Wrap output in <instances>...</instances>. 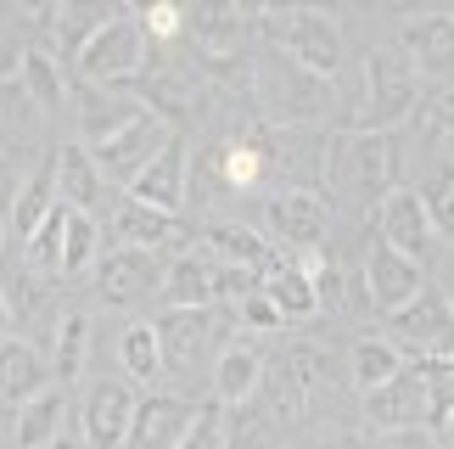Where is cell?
Here are the masks:
<instances>
[{
  "mask_svg": "<svg viewBox=\"0 0 454 449\" xmlns=\"http://www.w3.org/2000/svg\"><path fill=\"white\" fill-rule=\"evenodd\" d=\"M135 405H141V393L129 382H118V376H101V382L84 388V405H79L84 449H124L129 427H135Z\"/></svg>",
  "mask_w": 454,
  "mask_h": 449,
  "instance_id": "9c48e42d",
  "label": "cell"
},
{
  "mask_svg": "<svg viewBox=\"0 0 454 449\" xmlns=\"http://www.w3.org/2000/svg\"><path fill=\"white\" fill-rule=\"evenodd\" d=\"M258 292H270V303L281 309L286 320H309V315H320V281H314V253L309 258H298V264H275L270 275H264V287Z\"/></svg>",
  "mask_w": 454,
  "mask_h": 449,
  "instance_id": "7402d4cb",
  "label": "cell"
},
{
  "mask_svg": "<svg viewBox=\"0 0 454 449\" xmlns=\"http://www.w3.org/2000/svg\"><path fill=\"white\" fill-rule=\"evenodd\" d=\"M45 449H84V438H74V433H62L57 444H45Z\"/></svg>",
  "mask_w": 454,
  "mask_h": 449,
  "instance_id": "f6af8a7d",
  "label": "cell"
},
{
  "mask_svg": "<svg viewBox=\"0 0 454 449\" xmlns=\"http://www.w3.org/2000/svg\"><path fill=\"white\" fill-rule=\"evenodd\" d=\"M376 449H432L421 433H381V444Z\"/></svg>",
  "mask_w": 454,
  "mask_h": 449,
  "instance_id": "b9f144b4",
  "label": "cell"
},
{
  "mask_svg": "<svg viewBox=\"0 0 454 449\" xmlns=\"http://www.w3.org/2000/svg\"><path fill=\"white\" fill-rule=\"evenodd\" d=\"M376 241H387V248H398L404 258L427 264L438 231H432V214H427L421 192H410V185H393V192L376 202Z\"/></svg>",
  "mask_w": 454,
  "mask_h": 449,
  "instance_id": "4fadbf2b",
  "label": "cell"
},
{
  "mask_svg": "<svg viewBox=\"0 0 454 449\" xmlns=\"http://www.w3.org/2000/svg\"><path fill=\"white\" fill-rule=\"evenodd\" d=\"M84 343H90V315H79V309H67L57 320V332H51V366H57V382L84 371Z\"/></svg>",
  "mask_w": 454,
  "mask_h": 449,
  "instance_id": "d6a6232c",
  "label": "cell"
},
{
  "mask_svg": "<svg viewBox=\"0 0 454 449\" xmlns=\"http://www.w3.org/2000/svg\"><path fill=\"white\" fill-rule=\"evenodd\" d=\"M443 298H449V309H454V264H449V281H443Z\"/></svg>",
  "mask_w": 454,
  "mask_h": 449,
  "instance_id": "bcb514c9",
  "label": "cell"
},
{
  "mask_svg": "<svg viewBox=\"0 0 454 449\" xmlns=\"http://www.w3.org/2000/svg\"><path fill=\"white\" fill-rule=\"evenodd\" d=\"M180 449H231V421H224V405H197V421L180 438Z\"/></svg>",
  "mask_w": 454,
  "mask_h": 449,
  "instance_id": "74e56055",
  "label": "cell"
},
{
  "mask_svg": "<svg viewBox=\"0 0 454 449\" xmlns=\"http://www.w3.org/2000/svg\"><path fill=\"white\" fill-rule=\"evenodd\" d=\"M264 354L253 349V343H224V354L214 359V399L219 405H253L258 388H264Z\"/></svg>",
  "mask_w": 454,
  "mask_h": 449,
  "instance_id": "ffe728a7",
  "label": "cell"
},
{
  "mask_svg": "<svg viewBox=\"0 0 454 449\" xmlns=\"http://www.w3.org/2000/svg\"><path fill=\"white\" fill-rule=\"evenodd\" d=\"M191 421H197V405H191L185 393H141L124 449H180Z\"/></svg>",
  "mask_w": 454,
  "mask_h": 449,
  "instance_id": "2e32d148",
  "label": "cell"
},
{
  "mask_svg": "<svg viewBox=\"0 0 454 449\" xmlns=\"http://www.w3.org/2000/svg\"><path fill=\"white\" fill-rule=\"evenodd\" d=\"M163 264L157 253H141V248H113L96 258V298L107 309H135L146 303L152 292H163Z\"/></svg>",
  "mask_w": 454,
  "mask_h": 449,
  "instance_id": "8fae6325",
  "label": "cell"
},
{
  "mask_svg": "<svg viewBox=\"0 0 454 449\" xmlns=\"http://www.w3.org/2000/svg\"><path fill=\"white\" fill-rule=\"evenodd\" d=\"M224 303L219 309H168L157 320V337H163V359L168 371H191L197 359H219L224 354Z\"/></svg>",
  "mask_w": 454,
  "mask_h": 449,
  "instance_id": "ba28073f",
  "label": "cell"
},
{
  "mask_svg": "<svg viewBox=\"0 0 454 449\" xmlns=\"http://www.w3.org/2000/svg\"><path fill=\"white\" fill-rule=\"evenodd\" d=\"M359 107H354V130H376L387 135L393 124H404L415 118L421 107V74H415V62L404 57V45H376L371 57H364V74H359Z\"/></svg>",
  "mask_w": 454,
  "mask_h": 449,
  "instance_id": "6da1fadb",
  "label": "cell"
},
{
  "mask_svg": "<svg viewBox=\"0 0 454 449\" xmlns=\"http://www.w3.org/2000/svg\"><path fill=\"white\" fill-rule=\"evenodd\" d=\"M146 113H152V101L135 96L129 84H84L79 91V135H84V146H101V141H113V135H124L135 118H146Z\"/></svg>",
  "mask_w": 454,
  "mask_h": 449,
  "instance_id": "9a60e30c",
  "label": "cell"
},
{
  "mask_svg": "<svg viewBox=\"0 0 454 449\" xmlns=\"http://www.w3.org/2000/svg\"><path fill=\"white\" fill-rule=\"evenodd\" d=\"M174 141V130H168V118L163 113H146V118H135V124L124 130V135H113V141H101V146H90L96 152V163H101V175H107L113 185H129L146 175V169L163 158V146Z\"/></svg>",
  "mask_w": 454,
  "mask_h": 449,
  "instance_id": "8992f818",
  "label": "cell"
},
{
  "mask_svg": "<svg viewBox=\"0 0 454 449\" xmlns=\"http://www.w3.org/2000/svg\"><path fill=\"white\" fill-rule=\"evenodd\" d=\"M342 23L331 12H314V6H292L286 17V34H281V57H292L298 67H309V74L331 79L342 67Z\"/></svg>",
  "mask_w": 454,
  "mask_h": 449,
  "instance_id": "7c38bea8",
  "label": "cell"
},
{
  "mask_svg": "<svg viewBox=\"0 0 454 449\" xmlns=\"http://www.w3.org/2000/svg\"><path fill=\"white\" fill-rule=\"evenodd\" d=\"M185 34H197V45L207 51H236L253 40V6H191Z\"/></svg>",
  "mask_w": 454,
  "mask_h": 449,
  "instance_id": "d4e9b609",
  "label": "cell"
},
{
  "mask_svg": "<svg viewBox=\"0 0 454 449\" xmlns=\"http://www.w3.org/2000/svg\"><path fill=\"white\" fill-rule=\"evenodd\" d=\"M135 202H146V209H163V214H180V202L191 197V163H185V141L174 135L163 146V158H157L141 180L129 185Z\"/></svg>",
  "mask_w": 454,
  "mask_h": 449,
  "instance_id": "d6986e66",
  "label": "cell"
},
{
  "mask_svg": "<svg viewBox=\"0 0 454 449\" xmlns=\"http://www.w3.org/2000/svg\"><path fill=\"white\" fill-rule=\"evenodd\" d=\"M0 248H6V231H0Z\"/></svg>",
  "mask_w": 454,
  "mask_h": 449,
  "instance_id": "7dc6e473",
  "label": "cell"
},
{
  "mask_svg": "<svg viewBox=\"0 0 454 449\" xmlns=\"http://www.w3.org/2000/svg\"><path fill=\"white\" fill-rule=\"evenodd\" d=\"M325 231H331V202L320 192H298V185H281L270 202H264V236L286 253H320L325 248Z\"/></svg>",
  "mask_w": 454,
  "mask_h": 449,
  "instance_id": "5b68a950",
  "label": "cell"
},
{
  "mask_svg": "<svg viewBox=\"0 0 454 449\" xmlns=\"http://www.w3.org/2000/svg\"><path fill=\"white\" fill-rule=\"evenodd\" d=\"M359 287H364V303H376L381 315L393 320L398 309H410L427 292V264L404 258L398 248H387V241H371V253H364V264H359Z\"/></svg>",
  "mask_w": 454,
  "mask_h": 449,
  "instance_id": "52a82bcc",
  "label": "cell"
},
{
  "mask_svg": "<svg viewBox=\"0 0 454 449\" xmlns=\"http://www.w3.org/2000/svg\"><path fill=\"white\" fill-rule=\"evenodd\" d=\"M107 17H113V12H96V6H45V12H34V23L51 28L45 45H57V62H62V57L79 62V51L90 45V34L107 23Z\"/></svg>",
  "mask_w": 454,
  "mask_h": 449,
  "instance_id": "4316f807",
  "label": "cell"
},
{
  "mask_svg": "<svg viewBox=\"0 0 454 449\" xmlns=\"http://www.w3.org/2000/svg\"><path fill=\"white\" fill-rule=\"evenodd\" d=\"M253 84H258V96H264L270 118H281V130H309L331 113V79L309 74V67H298L292 57H275V51L258 62Z\"/></svg>",
  "mask_w": 454,
  "mask_h": 449,
  "instance_id": "3957f363",
  "label": "cell"
},
{
  "mask_svg": "<svg viewBox=\"0 0 454 449\" xmlns=\"http://www.w3.org/2000/svg\"><path fill=\"white\" fill-rule=\"evenodd\" d=\"M364 421L376 427V433H421L432 421V382L421 366L398 371L387 388L364 393Z\"/></svg>",
  "mask_w": 454,
  "mask_h": 449,
  "instance_id": "30bf717a",
  "label": "cell"
},
{
  "mask_svg": "<svg viewBox=\"0 0 454 449\" xmlns=\"http://www.w3.org/2000/svg\"><path fill=\"white\" fill-rule=\"evenodd\" d=\"M214 163H219V180L231 185V192H253V185L270 175L264 130H247V135H236V141H224V146L214 152Z\"/></svg>",
  "mask_w": 454,
  "mask_h": 449,
  "instance_id": "83f0119b",
  "label": "cell"
},
{
  "mask_svg": "<svg viewBox=\"0 0 454 449\" xmlns=\"http://www.w3.org/2000/svg\"><path fill=\"white\" fill-rule=\"evenodd\" d=\"M146 51L152 40L141 34V23H135L129 12H113L107 23H101L90 34V45L79 51V79L84 84H135L146 74Z\"/></svg>",
  "mask_w": 454,
  "mask_h": 449,
  "instance_id": "277c9868",
  "label": "cell"
},
{
  "mask_svg": "<svg viewBox=\"0 0 454 449\" xmlns=\"http://www.w3.org/2000/svg\"><path fill=\"white\" fill-rule=\"evenodd\" d=\"M51 169H57V202H62V209L96 214V202L107 197V175H101L96 152L84 141H67V146L51 152Z\"/></svg>",
  "mask_w": 454,
  "mask_h": 449,
  "instance_id": "ac0fdd59",
  "label": "cell"
},
{
  "mask_svg": "<svg viewBox=\"0 0 454 449\" xmlns=\"http://www.w3.org/2000/svg\"><path fill=\"white\" fill-rule=\"evenodd\" d=\"M23 57H28V45L17 40V34L0 28V84H12L17 74H23Z\"/></svg>",
  "mask_w": 454,
  "mask_h": 449,
  "instance_id": "60d3db41",
  "label": "cell"
},
{
  "mask_svg": "<svg viewBox=\"0 0 454 449\" xmlns=\"http://www.w3.org/2000/svg\"><path fill=\"white\" fill-rule=\"evenodd\" d=\"M393 343L415 359H438V354H454V309L443 292H421L410 309L393 315Z\"/></svg>",
  "mask_w": 454,
  "mask_h": 449,
  "instance_id": "5bb4252c",
  "label": "cell"
},
{
  "mask_svg": "<svg viewBox=\"0 0 454 449\" xmlns=\"http://www.w3.org/2000/svg\"><path fill=\"white\" fill-rule=\"evenodd\" d=\"M325 180L337 185L342 197L354 202H381L398 180V152H393V135H376V130H348L331 141L325 152Z\"/></svg>",
  "mask_w": 454,
  "mask_h": 449,
  "instance_id": "7a4b0ae2",
  "label": "cell"
},
{
  "mask_svg": "<svg viewBox=\"0 0 454 449\" xmlns=\"http://www.w3.org/2000/svg\"><path fill=\"white\" fill-rule=\"evenodd\" d=\"M51 388V359L34 349V343L23 337H6L0 343V399H12L17 410H23L34 393Z\"/></svg>",
  "mask_w": 454,
  "mask_h": 449,
  "instance_id": "44dd1931",
  "label": "cell"
},
{
  "mask_svg": "<svg viewBox=\"0 0 454 449\" xmlns=\"http://www.w3.org/2000/svg\"><path fill=\"white\" fill-rule=\"evenodd\" d=\"M314 449H359V444H354V438H320Z\"/></svg>",
  "mask_w": 454,
  "mask_h": 449,
  "instance_id": "ee69618b",
  "label": "cell"
},
{
  "mask_svg": "<svg viewBox=\"0 0 454 449\" xmlns=\"http://www.w3.org/2000/svg\"><path fill=\"white\" fill-rule=\"evenodd\" d=\"M96 214H79V209H67V236H62V275H84V270H96Z\"/></svg>",
  "mask_w": 454,
  "mask_h": 449,
  "instance_id": "e575fe53",
  "label": "cell"
},
{
  "mask_svg": "<svg viewBox=\"0 0 454 449\" xmlns=\"http://www.w3.org/2000/svg\"><path fill=\"white\" fill-rule=\"evenodd\" d=\"M415 130H421L427 141H449L454 135V84H432V91H421Z\"/></svg>",
  "mask_w": 454,
  "mask_h": 449,
  "instance_id": "d590c367",
  "label": "cell"
},
{
  "mask_svg": "<svg viewBox=\"0 0 454 449\" xmlns=\"http://www.w3.org/2000/svg\"><path fill=\"white\" fill-rule=\"evenodd\" d=\"M62 236H67V209L57 202V214H51L40 231H34L28 241H23V264L34 270V275H62Z\"/></svg>",
  "mask_w": 454,
  "mask_h": 449,
  "instance_id": "836d02e7",
  "label": "cell"
},
{
  "mask_svg": "<svg viewBox=\"0 0 454 449\" xmlns=\"http://www.w3.org/2000/svg\"><path fill=\"white\" fill-rule=\"evenodd\" d=\"M12 326H17V309H12V298H6V292H0V343L12 337Z\"/></svg>",
  "mask_w": 454,
  "mask_h": 449,
  "instance_id": "7bdbcfd3",
  "label": "cell"
},
{
  "mask_svg": "<svg viewBox=\"0 0 454 449\" xmlns=\"http://www.w3.org/2000/svg\"><path fill=\"white\" fill-rule=\"evenodd\" d=\"M135 23H141V34L152 45H174L185 34V12L180 6H168V0H157V6H146V12H135Z\"/></svg>",
  "mask_w": 454,
  "mask_h": 449,
  "instance_id": "f35d334b",
  "label": "cell"
},
{
  "mask_svg": "<svg viewBox=\"0 0 454 449\" xmlns=\"http://www.w3.org/2000/svg\"><path fill=\"white\" fill-rule=\"evenodd\" d=\"M449 141H454V135H449Z\"/></svg>",
  "mask_w": 454,
  "mask_h": 449,
  "instance_id": "c3c4849f",
  "label": "cell"
},
{
  "mask_svg": "<svg viewBox=\"0 0 454 449\" xmlns=\"http://www.w3.org/2000/svg\"><path fill=\"white\" fill-rule=\"evenodd\" d=\"M398 45H404V57L415 62V74L449 84L454 79V12H421L410 17L404 34H398Z\"/></svg>",
  "mask_w": 454,
  "mask_h": 449,
  "instance_id": "e0dca14e",
  "label": "cell"
},
{
  "mask_svg": "<svg viewBox=\"0 0 454 449\" xmlns=\"http://www.w3.org/2000/svg\"><path fill=\"white\" fill-rule=\"evenodd\" d=\"M236 326H247V332H281L286 315L270 303V292H247V298H241V309H236Z\"/></svg>",
  "mask_w": 454,
  "mask_h": 449,
  "instance_id": "ab89813d",
  "label": "cell"
},
{
  "mask_svg": "<svg viewBox=\"0 0 454 449\" xmlns=\"http://www.w3.org/2000/svg\"><path fill=\"white\" fill-rule=\"evenodd\" d=\"M118 366H124V376L129 382H157V376L168 371V359H163V337H157V326H146V320H135V326H124L118 332Z\"/></svg>",
  "mask_w": 454,
  "mask_h": 449,
  "instance_id": "4dcf8cb0",
  "label": "cell"
},
{
  "mask_svg": "<svg viewBox=\"0 0 454 449\" xmlns=\"http://www.w3.org/2000/svg\"><path fill=\"white\" fill-rule=\"evenodd\" d=\"M113 236H118V248H141V253H157V248H163V241L174 236V214H163V209H146V202L124 197V202H118V214H113Z\"/></svg>",
  "mask_w": 454,
  "mask_h": 449,
  "instance_id": "f546056e",
  "label": "cell"
},
{
  "mask_svg": "<svg viewBox=\"0 0 454 449\" xmlns=\"http://www.w3.org/2000/svg\"><path fill=\"white\" fill-rule=\"evenodd\" d=\"M398 371H410V354L398 349L393 337H381V332L354 337V349H348V376H354V388H359V393L387 388Z\"/></svg>",
  "mask_w": 454,
  "mask_h": 449,
  "instance_id": "cb8c5ba5",
  "label": "cell"
},
{
  "mask_svg": "<svg viewBox=\"0 0 454 449\" xmlns=\"http://www.w3.org/2000/svg\"><path fill=\"white\" fill-rule=\"evenodd\" d=\"M51 214H57V169H51V158H45V169L23 175V185H17V197H12V231H17V241H28Z\"/></svg>",
  "mask_w": 454,
  "mask_h": 449,
  "instance_id": "f1b7e54d",
  "label": "cell"
},
{
  "mask_svg": "<svg viewBox=\"0 0 454 449\" xmlns=\"http://www.w3.org/2000/svg\"><path fill=\"white\" fill-rule=\"evenodd\" d=\"M23 91L28 101L40 113H57L62 101H67V79H62V62H57V51H45V45H28V57H23Z\"/></svg>",
  "mask_w": 454,
  "mask_h": 449,
  "instance_id": "1f68e13d",
  "label": "cell"
},
{
  "mask_svg": "<svg viewBox=\"0 0 454 449\" xmlns=\"http://www.w3.org/2000/svg\"><path fill=\"white\" fill-rule=\"evenodd\" d=\"M202 241H207V253H214L219 264H236V270H264V275H270V264H275V241H270L264 231H253V224L214 219V224L202 231Z\"/></svg>",
  "mask_w": 454,
  "mask_h": 449,
  "instance_id": "603a6c76",
  "label": "cell"
},
{
  "mask_svg": "<svg viewBox=\"0 0 454 449\" xmlns=\"http://www.w3.org/2000/svg\"><path fill=\"white\" fill-rule=\"evenodd\" d=\"M67 433V393L51 382L45 393H34V399L17 410V449H45Z\"/></svg>",
  "mask_w": 454,
  "mask_h": 449,
  "instance_id": "484cf974",
  "label": "cell"
},
{
  "mask_svg": "<svg viewBox=\"0 0 454 449\" xmlns=\"http://www.w3.org/2000/svg\"><path fill=\"white\" fill-rule=\"evenodd\" d=\"M421 202L432 214V231L438 236H454V163H438L421 185Z\"/></svg>",
  "mask_w": 454,
  "mask_h": 449,
  "instance_id": "8d00e7d4",
  "label": "cell"
}]
</instances>
